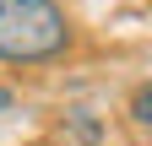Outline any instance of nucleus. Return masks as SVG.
Returning a JSON list of instances; mask_svg holds the SVG:
<instances>
[{"label":"nucleus","mask_w":152,"mask_h":146,"mask_svg":"<svg viewBox=\"0 0 152 146\" xmlns=\"http://www.w3.org/2000/svg\"><path fill=\"white\" fill-rule=\"evenodd\" d=\"M76 43V27L60 0H0V60L49 65Z\"/></svg>","instance_id":"f257e3e1"},{"label":"nucleus","mask_w":152,"mask_h":146,"mask_svg":"<svg viewBox=\"0 0 152 146\" xmlns=\"http://www.w3.org/2000/svg\"><path fill=\"white\" fill-rule=\"evenodd\" d=\"M65 130L76 146H103V119L92 108H65Z\"/></svg>","instance_id":"f03ea898"},{"label":"nucleus","mask_w":152,"mask_h":146,"mask_svg":"<svg viewBox=\"0 0 152 146\" xmlns=\"http://www.w3.org/2000/svg\"><path fill=\"white\" fill-rule=\"evenodd\" d=\"M130 124H136V130H152V81H141L136 92H130Z\"/></svg>","instance_id":"7ed1b4c3"},{"label":"nucleus","mask_w":152,"mask_h":146,"mask_svg":"<svg viewBox=\"0 0 152 146\" xmlns=\"http://www.w3.org/2000/svg\"><path fill=\"white\" fill-rule=\"evenodd\" d=\"M11 108H16V92H11V87H0V114H11Z\"/></svg>","instance_id":"20e7f679"}]
</instances>
